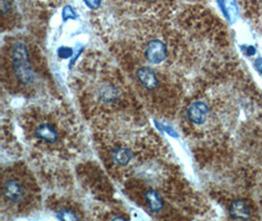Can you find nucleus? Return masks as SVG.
I'll return each instance as SVG.
<instances>
[{
    "label": "nucleus",
    "instance_id": "1",
    "mask_svg": "<svg viewBox=\"0 0 262 221\" xmlns=\"http://www.w3.org/2000/svg\"><path fill=\"white\" fill-rule=\"evenodd\" d=\"M7 77L12 78L19 88H30L36 82V71L32 65L30 50L23 41H15L5 56Z\"/></svg>",
    "mask_w": 262,
    "mask_h": 221
},
{
    "label": "nucleus",
    "instance_id": "2",
    "mask_svg": "<svg viewBox=\"0 0 262 221\" xmlns=\"http://www.w3.org/2000/svg\"><path fill=\"white\" fill-rule=\"evenodd\" d=\"M133 10L156 15L171 9L174 0H117Z\"/></svg>",
    "mask_w": 262,
    "mask_h": 221
},
{
    "label": "nucleus",
    "instance_id": "3",
    "mask_svg": "<svg viewBox=\"0 0 262 221\" xmlns=\"http://www.w3.org/2000/svg\"><path fill=\"white\" fill-rule=\"evenodd\" d=\"M144 59L154 65H159L165 62L168 57V47L166 43L158 37H152L144 44L143 47Z\"/></svg>",
    "mask_w": 262,
    "mask_h": 221
},
{
    "label": "nucleus",
    "instance_id": "4",
    "mask_svg": "<svg viewBox=\"0 0 262 221\" xmlns=\"http://www.w3.org/2000/svg\"><path fill=\"white\" fill-rule=\"evenodd\" d=\"M2 195L4 198L13 205H19L24 203L28 196V189L23 181L18 178H9L4 181L2 186Z\"/></svg>",
    "mask_w": 262,
    "mask_h": 221
},
{
    "label": "nucleus",
    "instance_id": "5",
    "mask_svg": "<svg viewBox=\"0 0 262 221\" xmlns=\"http://www.w3.org/2000/svg\"><path fill=\"white\" fill-rule=\"evenodd\" d=\"M136 78L141 86L148 92H152L159 88L160 79L152 68L148 66H141L136 70Z\"/></svg>",
    "mask_w": 262,
    "mask_h": 221
},
{
    "label": "nucleus",
    "instance_id": "6",
    "mask_svg": "<svg viewBox=\"0 0 262 221\" xmlns=\"http://www.w3.org/2000/svg\"><path fill=\"white\" fill-rule=\"evenodd\" d=\"M188 118L194 125L204 124L210 114L208 105L203 102H194L192 103L188 109Z\"/></svg>",
    "mask_w": 262,
    "mask_h": 221
},
{
    "label": "nucleus",
    "instance_id": "7",
    "mask_svg": "<svg viewBox=\"0 0 262 221\" xmlns=\"http://www.w3.org/2000/svg\"><path fill=\"white\" fill-rule=\"evenodd\" d=\"M35 135L38 140L47 142L48 144H55L59 140V134L54 125L47 121L40 122L36 126Z\"/></svg>",
    "mask_w": 262,
    "mask_h": 221
},
{
    "label": "nucleus",
    "instance_id": "8",
    "mask_svg": "<svg viewBox=\"0 0 262 221\" xmlns=\"http://www.w3.org/2000/svg\"><path fill=\"white\" fill-rule=\"evenodd\" d=\"M132 158H133V152L126 148L116 149L112 153L113 162L120 166L128 165L131 163Z\"/></svg>",
    "mask_w": 262,
    "mask_h": 221
},
{
    "label": "nucleus",
    "instance_id": "9",
    "mask_svg": "<svg viewBox=\"0 0 262 221\" xmlns=\"http://www.w3.org/2000/svg\"><path fill=\"white\" fill-rule=\"evenodd\" d=\"M145 198L146 202L148 204L149 210L152 212L157 213L163 208V200L161 197L157 194V192H155V190H148L145 193Z\"/></svg>",
    "mask_w": 262,
    "mask_h": 221
},
{
    "label": "nucleus",
    "instance_id": "10",
    "mask_svg": "<svg viewBox=\"0 0 262 221\" xmlns=\"http://www.w3.org/2000/svg\"><path fill=\"white\" fill-rule=\"evenodd\" d=\"M230 214L232 215L233 218H238V219H246L250 216V210L249 208L246 206V204H244L243 202L238 200L236 203H234L231 206L230 209Z\"/></svg>",
    "mask_w": 262,
    "mask_h": 221
},
{
    "label": "nucleus",
    "instance_id": "11",
    "mask_svg": "<svg viewBox=\"0 0 262 221\" xmlns=\"http://www.w3.org/2000/svg\"><path fill=\"white\" fill-rule=\"evenodd\" d=\"M57 216L59 217L60 219H64V220L78 219V215L75 212H73L70 210H66V209L60 210Z\"/></svg>",
    "mask_w": 262,
    "mask_h": 221
},
{
    "label": "nucleus",
    "instance_id": "12",
    "mask_svg": "<svg viewBox=\"0 0 262 221\" xmlns=\"http://www.w3.org/2000/svg\"><path fill=\"white\" fill-rule=\"evenodd\" d=\"M259 135H257V137L254 139V152L256 154L257 157H259L261 159L262 163V131L258 133Z\"/></svg>",
    "mask_w": 262,
    "mask_h": 221
},
{
    "label": "nucleus",
    "instance_id": "13",
    "mask_svg": "<svg viewBox=\"0 0 262 221\" xmlns=\"http://www.w3.org/2000/svg\"><path fill=\"white\" fill-rule=\"evenodd\" d=\"M85 5L88 7H90L91 9H96L100 6V2L101 0H83Z\"/></svg>",
    "mask_w": 262,
    "mask_h": 221
},
{
    "label": "nucleus",
    "instance_id": "14",
    "mask_svg": "<svg viewBox=\"0 0 262 221\" xmlns=\"http://www.w3.org/2000/svg\"><path fill=\"white\" fill-rule=\"evenodd\" d=\"M71 15H74V12L70 7H66L65 10H64V16L65 17H70Z\"/></svg>",
    "mask_w": 262,
    "mask_h": 221
},
{
    "label": "nucleus",
    "instance_id": "15",
    "mask_svg": "<svg viewBox=\"0 0 262 221\" xmlns=\"http://www.w3.org/2000/svg\"><path fill=\"white\" fill-rule=\"evenodd\" d=\"M47 1H50V2H56V1H61V0H47Z\"/></svg>",
    "mask_w": 262,
    "mask_h": 221
}]
</instances>
